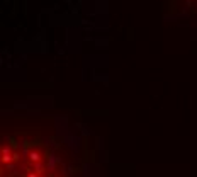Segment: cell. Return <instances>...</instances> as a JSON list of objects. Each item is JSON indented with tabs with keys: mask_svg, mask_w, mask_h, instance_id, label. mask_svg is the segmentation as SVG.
Masks as SVG:
<instances>
[{
	"mask_svg": "<svg viewBox=\"0 0 197 177\" xmlns=\"http://www.w3.org/2000/svg\"><path fill=\"white\" fill-rule=\"evenodd\" d=\"M2 177H68L61 157L36 133H12L2 146Z\"/></svg>",
	"mask_w": 197,
	"mask_h": 177,
	"instance_id": "6da1fadb",
	"label": "cell"
}]
</instances>
